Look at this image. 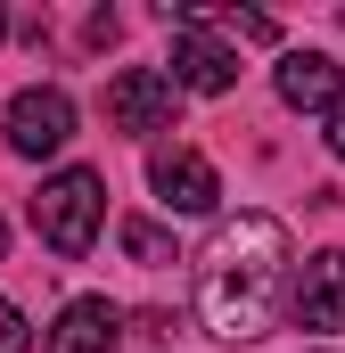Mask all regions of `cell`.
Here are the masks:
<instances>
[{
  "label": "cell",
  "mask_w": 345,
  "mask_h": 353,
  "mask_svg": "<svg viewBox=\"0 0 345 353\" xmlns=\"http://www.w3.org/2000/svg\"><path fill=\"white\" fill-rule=\"evenodd\" d=\"M115 345H124V312L107 296H75L41 337V353H115Z\"/></svg>",
  "instance_id": "7"
},
{
  "label": "cell",
  "mask_w": 345,
  "mask_h": 353,
  "mask_svg": "<svg viewBox=\"0 0 345 353\" xmlns=\"http://www.w3.org/2000/svg\"><path fill=\"white\" fill-rule=\"evenodd\" d=\"M99 222H107V181L90 173V165H66V173H50L33 189V230H41L50 255H66V263L90 255Z\"/></svg>",
  "instance_id": "2"
},
{
  "label": "cell",
  "mask_w": 345,
  "mask_h": 353,
  "mask_svg": "<svg viewBox=\"0 0 345 353\" xmlns=\"http://www.w3.org/2000/svg\"><path fill=\"white\" fill-rule=\"evenodd\" d=\"M66 140H75V99H66V90L33 83V90L8 99V148H17V157H58Z\"/></svg>",
  "instance_id": "4"
},
{
  "label": "cell",
  "mask_w": 345,
  "mask_h": 353,
  "mask_svg": "<svg viewBox=\"0 0 345 353\" xmlns=\"http://www.w3.org/2000/svg\"><path fill=\"white\" fill-rule=\"evenodd\" d=\"M296 321L304 329H329V337L345 329V255L337 247H321L313 263L296 271Z\"/></svg>",
  "instance_id": "9"
},
{
  "label": "cell",
  "mask_w": 345,
  "mask_h": 353,
  "mask_svg": "<svg viewBox=\"0 0 345 353\" xmlns=\"http://www.w3.org/2000/svg\"><path fill=\"white\" fill-rule=\"evenodd\" d=\"M172 83L214 99V90H230V83H239V50H222L206 25H172Z\"/></svg>",
  "instance_id": "8"
},
{
  "label": "cell",
  "mask_w": 345,
  "mask_h": 353,
  "mask_svg": "<svg viewBox=\"0 0 345 353\" xmlns=\"http://www.w3.org/2000/svg\"><path fill=\"white\" fill-rule=\"evenodd\" d=\"M124 255H132V263H148V271H157V263H172V239L157 230V222H124Z\"/></svg>",
  "instance_id": "10"
},
{
  "label": "cell",
  "mask_w": 345,
  "mask_h": 353,
  "mask_svg": "<svg viewBox=\"0 0 345 353\" xmlns=\"http://www.w3.org/2000/svg\"><path fill=\"white\" fill-rule=\"evenodd\" d=\"M172 115H181V83H172L165 66H124V74L107 83V123L132 132V140L172 132Z\"/></svg>",
  "instance_id": "3"
},
{
  "label": "cell",
  "mask_w": 345,
  "mask_h": 353,
  "mask_svg": "<svg viewBox=\"0 0 345 353\" xmlns=\"http://www.w3.org/2000/svg\"><path fill=\"white\" fill-rule=\"evenodd\" d=\"M0 247H8V230H0Z\"/></svg>",
  "instance_id": "14"
},
{
  "label": "cell",
  "mask_w": 345,
  "mask_h": 353,
  "mask_svg": "<svg viewBox=\"0 0 345 353\" xmlns=\"http://www.w3.org/2000/svg\"><path fill=\"white\" fill-rule=\"evenodd\" d=\"M0 41H8V17H0Z\"/></svg>",
  "instance_id": "13"
},
{
  "label": "cell",
  "mask_w": 345,
  "mask_h": 353,
  "mask_svg": "<svg viewBox=\"0 0 345 353\" xmlns=\"http://www.w3.org/2000/svg\"><path fill=\"white\" fill-rule=\"evenodd\" d=\"M271 83H279V99H288L296 115H337L345 107V74H337L329 50H288Z\"/></svg>",
  "instance_id": "6"
},
{
  "label": "cell",
  "mask_w": 345,
  "mask_h": 353,
  "mask_svg": "<svg viewBox=\"0 0 345 353\" xmlns=\"http://www.w3.org/2000/svg\"><path fill=\"white\" fill-rule=\"evenodd\" d=\"M148 181H157V197H165V214H214V197H222V173L197 157V148H157V165H148Z\"/></svg>",
  "instance_id": "5"
},
{
  "label": "cell",
  "mask_w": 345,
  "mask_h": 353,
  "mask_svg": "<svg viewBox=\"0 0 345 353\" xmlns=\"http://www.w3.org/2000/svg\"><path fill=\"white\" fill-rule=\"evenodd\" d=\"M337 25H345V8H337Z\"/></svg>",
  "instance_id": "15"
},
{
  "label": "cell",
  "mask_w": 345,
  "mask_h": 353,
  "mask_svg": "<svg viewBox=\"0 0 345 353\" xmlns=\"http://www.w3.org/2000/svg\"><path fill=\"white\" fill-rule=\"evenodd\" d=\"M288 222L279 214H230L214 222L206 255H197V321L222 345H255L288 296Z\"/></svg>",
  "instance_id": "1"
},
{
  "label": "cell",
  "mask_w": 345,
  "mask_h": 353,
  "mask_svg": "<svg viewBox=\"0 0 345 353\" xmlns=\"http://www.w3.org/2000/svg\"><path fill=\"white\" fill-rule=\"evenodd\" d=\"M329 148H337V157H345V107H337V115H329Z\"/></svg>",
  "instance_id": "12"
},
{
  "label": "cell",
  "mask_w": 345,
  "mask_h": 353,
  "mask_svg": "<svg viewBox=\"0 0 345 353\" xmlns=\"http://www.w3.org/2000/svg\"><path fill=\"white\" fill-rule=\"evenodd\" d=\"M25 345H33V329H25V312L0 296V353H25Z\"/></svg>",
  "instance_id": "11"
}]
</instances>
